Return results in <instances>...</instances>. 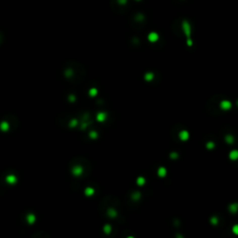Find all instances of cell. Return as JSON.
<instances>
[{"label": "cell", "mask_w": 238, "mask_h": 238, "mask_svg": "<svg viewBox=\"0 0 238 238\" xmlns=\"http://www.w3.org/2000/svg\"><path fill=\"white\" fill-rule=\"evenodd\" d=\"M72 172H73V174L74 176H80L83 173V167H81V166H75V167H73Z\"/></svg>", "instance_id": "cell-4"}, {"label": "cell", "mask_w": 238, "mask_h": 238, "mask_svg": "<svg viewBox=\"0 0 238 238\" xmlns=\"http://www.w3.org/2000/svg\"><path fill=\"white\" fill-rule=\"evenodd\" d=\"M231 207H232V208H230V210H232V212H235V211H236V204H235V205H233V206L232 205Z\"/></svg>", "instance_id": "cell-23"}, {"label": "cell", "mask_w": 238, "mask_h": 238, "mask_svg": "<svg viewBox=\"0 0 238 238\" xmlns=\"http://www.w3.org/2000/svg\"><path fill=\"white\" fill-rule=\"evenodd\" d=\"M105 119H106V113L103 112H101L97 114V120L99 122H103V121H105Z\"/></svg>", "instance_id": "cell-7"}, {"label": "cell", "mask_w": 238, "mask_h": 238, "mask_svg": "<svg viewBox=\"0 0 238 238\" xmlns=\"http://www.w3.org/2000/svg\"><path fill=\"white\" fill-rule=\"evenodd\" d=\"M182 30H183V33L186 36L187 38H190L191 36V25L190 23L188 22V21H182Z\"/></svg>", "instance_id": "cell-1"}, {"label": "cell", "mask_w": 238, "mask_h": 238, "mask_svg": "<svg viewBox=\"0 0 238 238\" xmlns=\"http://www.w3.org/2000/svg\"><path fill=\"white\" fill-rule=\"evenodd\" d=\"M85 193H86V195H87V196H90V195H92L93 193H94V190H93L92 188L87 187L86 189V191H85Z\"/></svg>", "instance_id": "cell-12"}, {"label": "cell", "mask_w": 238, "mask_h": 238, "mask_svg": "<svg viewBox=\"0 0 238 238\" xmlns=\"http://www.w3.org/2000/svg\"><path fill=\"white\" fill-rule=\"evenodd\" d=\"M76 125H77V121H76V120H74H74L72 121V124H71L70 126H71V127H75Z\"/></svg>", "instance_id": "cell-22"}, {"label": "cell", "mask_w": 238, "mask_h": 238, "mask_svg": "<svg viewBox=\"0 0 238 238\" xmlns=\"http://www.w3.org/2000/svg\"><path fill=\"white\" fill-rule=\"evenodd\" d=\"M97 93H98V90L96 88H91V89H89V91H88V94L91 97H95L96 95H97Z\"/></svg>", "instance_id": "cell-13"}, {"label": "cell", "mask_w": 238, "mask_h": 238, "mask_svg": "<svg viewBox=\"0 0 238 238\" xmlns=\"http://www.w3.org/2000/svg\"><path fill=\"white\" fill-rule=\"evenodd\" d=\"M136 1H140V0H136Z\"/></svg>", "instance_id": "cell-26"}, {"label": "cell", "mask_w": 238, "mask_h": 238, "mask_svg": "<svg viewBox=\"0 0 238 238\" xmlns=\"http://www.w3.org/2000/svg\"><path fill=\"white\" fill-rule=\"evenodd\" d=\"M26 220L29 224H33V223H35V221H36V216L34 214H29L26 217Z\"/></svg>", "instance_id": "cell-10"}, {"label": "cell", "mask_w": 238, "mask_h": 238, "mask_svg": "<svg viewBox=\"0 0 238 238\" xmlns=\"http://www.w3.org/2000/svg\"><path fill=\"white\" fill-rule=\"evenodd\" d=\"M212 222H213V224H217L218 220H217V219H215V218H213V220H212Z\"/></svg>", "instance_id": "cell-25"}, {"label": "cell", "mask_w": 238, "mask_h": 238, "mask_svg": "<svg viewBox=\"0 0 238 238\" xmlns=\"http://www.w3.org/2000/svg\"><path fill=\"white\" fill-rule=\"evenodd\" d=\"M109 215H111L110 217H115L116 212L113 211V209H110V210H109Z\"/></svg>", "instance_id": "cell-18"}, {"label": "cell", "mask_w": 238, "mask_h": 238, "mask_svg": "<svg viewBox=\"0 0 238 238\" xmlns=\"http://www.w3.org/2000/svg\"><path fill=\"white\" fill-rule=\"evenodd\" d=\"M229 157H230V159H232V160H236V159L238 158V152L236 151V150L232 151V152L230 153Z\"/></svg>", "instance_id": "cell-11"}, {"label": "cell", "mask_w": 238, "mask_h": 238, "mask_svg": "<svg viewBox=\"0 0 238 238\" xmlns=\"http://www.w3.org/2000/svg\"><path fill=\"white\" fill-rule=\"evenodd\" d=\"M158 39H159V36H158V34L155 33V32H152V33H150L148 35V40L150 42H152V43L156 42Z\"/></svg>", "instance_id": "cell-2"}, {"label": "cell", "mask_w": 238, "mask_h": 238, "mask_svg": "<svg viewBox=\"0 0 238 238\" xmlns=\"http://www.w3.org/2000/svg\"><path fill=\"white\" fill-rule=\"evenodd\" d=\"M117 2H118L120 5H125V4H127L128 0H117Z\"/></svg>", "instance_id": "cell-21"}, {"label": "cell", "mask_w": 238, "mask_h": 238, "mask_svg": "<svg viewBox=\"0 0 238 238\" xmlns=\"http://www.w3.org/2000/svg\"><path fill=\"white\" fill-rule=\"evenodd\" d=\"M189 136H190V134H189V132L186 130H182L181 132H180V134H178V137H180V139H181L182 141H186V140H188Z\"/></svg>", "instance_id": "cell-5"}, {"label": "cell", "mask_w": 238, "mask_h": 238, "mask_svg": "<svg viewBox=\"0 0 238 238\" xmlns=\"http://www.w3.org/2000/svg\"><path fill=\"white\" fill-rule=\"evenodd\" d=\"M6 181H7V182H8L9 184L13 185V184H15V183L17 182V178H16V177H15L14 175H12V174H9V175L7 176Z\"/></svg>", "instance_id": "cell-6"}, {"label": "cell", "mask_w": 238, "mask_h": 238, "mask_svg": "<svg viewBox=\"0 0 238 238\" xmlns=\"http://www.w3.org/2000/svg\"><path fill=\"white\" fill-rule=\"evenodd\" d=\"M153 77H154V74H153L152 73H148V74H146L145 75V79L147 81H151L153 79Z\"/></svg>", "instance_id": "cell-15"}, {"label": "cell", "mask_w": 238, "mask_h": 238, "mask_svg": "<svg viewBox=\"0 0 238 238\" xmlns=\"http://www.w3.org/2000/svg\"><path fill=\"white\" fill-rule=\"evenodd\" d=\"M103 230H104V232H106V233H109V232H111V226L109 225V224H107V225H105V226H104Z\"/></svg>", "instance_id": "cell-16"}, {"label": "cell", "mask_w": 238, "mask_h": 238, "mask_svg": "<svg viewBox=\"0 0 238 238\" xmlns=\"http://www.w3.org/2000/svg\"><path fill=\"white\" fill-rule=\"evenodd\" d=\"M137 183L140 185V186H142V185L145 183V178H142V177H140V178L137 180Z\"/></svg>", "instance_id": "cell-14"}, {"label": "cell", "mask_w": 238, "mask_h": 238, "mask_svg": "<svg viewBox=\"0 0 238 238\" xmlns=\"http://www.w3.org/2000/svg\"><path fill=\"white\" fill-rule=\"evenodd\" d=\"M9 125L8 122H6V121H2V122L0 123V129H1L2 131L9 130Z\"/></svg>", "instance_id": "cell-9"}, {"label": "cell", "mask_w": 238, "mask_h": 238, "mask_svg": "<svg viewBox=\"0 0 238 238\" xmlns=\"http://www.w3.org/2000/svg\"><path fill=\"white\" fill-rule=\"evenodd\" d=\"M97 136H98V135H97V133H96L95 131H92V132L89 133V137L90 138H93V139H94V138H97Z\"/></svg>", "instance_id": "cell-19"}, {"label": "cell", "mask_w": 238, "mask_h": 238, "mask_svg": "<svg viewBox=\"0 0 238 238\" xmlns=\"http://www.w3.org/2000/svg\"><path fill=\"white\" fill-rule=\"evenodd\" d=\"M237 228H238L237 225H234V227H233V232H234V233H238V232H237Z\"/></svg>", "instance_id": "cell-24"}, {"label": "cell", "mask_w": 238, "mask_h": 238, "mask_svg": "<svg viewBox=\"0 0 238 238\" xmlns=\"http://www.w3.org/2000/svg\"><path fill=\"white\" fill-rule=\"evenodd\" d=\"M220 108L224 111H228L232 108V103L228 101H222L220 102Z\"/></svg>", "instance_id": "cell-3"}, {"label": "cell", "mask_w": 238, "mask_h": 238, "mask_svg": "<svg viewBox=\"0 0 238 238\" xmlns=\"http://www.w3.org/2000/svg\"><path fill=\"white\" fill-rule=\"evenodd\" d=\"M226 140H227V142L228 143H232V140H233V139H232V136H227L226 137Z\"/></svg>", "instance_id": "cell-20"}, {"label": "cell", "mask_w": 238, "mask_h": 238, "mask_svg": "<svg viewBox=\"0 0 238 238\" xmlns=\"http://www.w3.org/2000/svg\"><path fill=\"white\" fill-rule=\"evenodd\" d=\"M214 142H212V141H209V142L206 144V147H207L208 149H213L214 148Z\"/></svg>", "instance_id": "cell-17"}, {"label": "cell", "mask_w": 238, "mask_h": 238, "mask_svg": "<svg viewBox=\"0 0 238 238\" xmlns=\"http://www.w3.org/2000/svg\"><path fill=\"white\" fill-rule=\"evenodd\" d=\"M157 174L159 177H161V178H164L165 176L167 175V169L165 168L164 167H161L158 168V171H157Z\"/></svg>", "instance_id": "cell-8"}]
</instances>
